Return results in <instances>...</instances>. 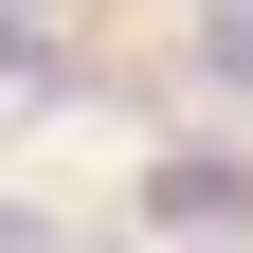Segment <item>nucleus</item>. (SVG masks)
<instances>
[{
	"instance_id": "obj_1",
	"label": "nucleus",
	"mask_w": 253,
	"mask_h": 253,
	"mask_svg": "<svg viewBox=\"0 0 253 253\" xmlns=\"http://www.w3.org/2000/svg\"><path fill=\"white\" fill-rule=\"evenodd\" d=\"M145 217H163L181 253H235L253 235V145H163V163H145Z\"/></svg>"
},
{
	"instance_id": "obj_2",
	"label": "nucleus",
	"mask_w": 253,
	"mask_h": 253,
	"mask_svg": "<svg viewBox=\"0 0 253 253\" xmlns=\"http://www.w3.org/2000/svg\"><path fill=\"white\" fill-rule=\"evenodd\" d=\"M54 90V18H18V0H0V109H37Z\"/></svg>"
},
{
	"instance_id": "obj_3",
	"label": "nucleus",
	"mask_w": 253,
	"mask_h": 253,
	"mask_svg": "<svg viewBox=\"0 0 253 253\" xmlns=\"http://www.w3.org/2000/svg\"><path fill=\"white\" fill-rule=\"evenodd\" d=\"M199 73H217V90H253V0H217V18H199Z\"/></svg>"
},
{
	"instance_id": "obj_4",
	"label": "nucleus",
	"mask_w": 253,
	"mask_h": 253,
	"mask_svg": "<svg viewBox=\"0 0 253 253\" xmlns=\"http://www.w3.org/2000/svg\"><path fill=\"white\" fill-rule=\"evenodd\" d=\"M0 253H54V235H37V199H0Z\"/></svg>"
}]
</instances>
